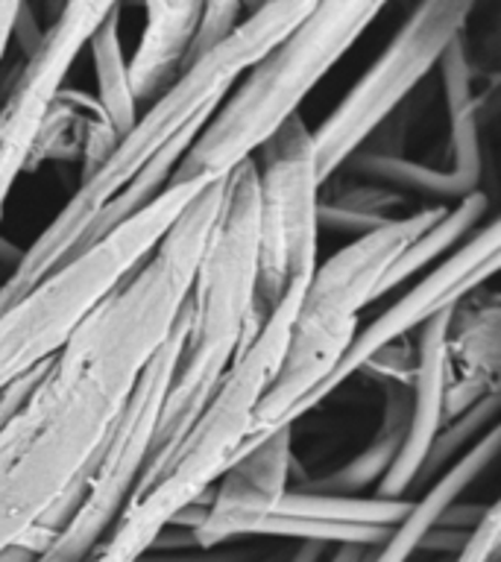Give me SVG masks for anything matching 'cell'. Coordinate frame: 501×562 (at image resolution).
I'll list each match as a JSON object with an SVG mask.
<instances>
[{
    "mask_svg": "<svg viewBox=\"0 0 501 562\" xmlns=\"http://www.w3.org/2000/svg\"><path fill=\"white\" fill-rule=\"evenodd\" d=\"M223 182L179 214L153 252L44 360L0 425V553L42 557L79 504L105 437L182 311Z\"/></svg>",
    "mask_w": 501,
    "mask_h": 562,
    "instance_id": "6da1fadb",
    "label": "cell"
},
{
    "mask_svg": "<svg viewBox=\"0 0 501 562\" xmlns=\"http://www.w3.org/2000/svg\"><path fill=\"white\" fill-rule=\"evenodd\" d=\"M314 3H264L255 7L241 21L226 42L214 47L209 56L191 61L179 74L174 86L138 114V121L123 135L103 165L94 173L79 179L77 191L65 202V209L51 220V226L35 237V244L21 252L18 267L0 284V314L38 288L51 272L79 252L82 237L97 220V214L118 196L153 158L182 138L188 132H200L223 97L232 91L237 77L249 70L264 53L297 30L308 18Z\"/></svg>",
    "mask_w": 501,
    "mask_h": 562,
    "instance_id": "7a4b0ae2",
    "label": "cell"
},
{
    "mask_svg": "<svg viewBox=\"0 0 501 562\" xmlns=\"http://www.w3.org/2000/svg\"><path fill=\"white\" fill-rule=\"evenodd\" d=\"M302 293L305 284L290 288L279 305L264 316L258 331L241 346L200 416L156 463L144 469L121 518L88 562H138L153 539L182 509L202 504V495H209L211 483L223 477L249 437L255 411L270 390L288 349L290 323Z\"/></svg>",
    "mask_w": 501,
    "mask_h": 562,
    "instance_id": "3957f363",
    "label": "cell"
},
{
    "mask_svg": "<svg viewBox=\"0 0 501 562\" xmlns=\"http://www.w3.org/2000/svg\"><path fill=\"white\" fill-rule=\"evenodd\" d=\"M258 184L253 161H244L223 179L218 217L211 223L191 290L185 299V337L174 378L167 386L149 463H156L182 437L209 404L232 360L264 316L255 302L258 290Z\"/></svg>",
    "mask_w": 501,
    "mask_h": 562,
    "instance_id": "277c9868",
    "label": "cell"
},
{
    "mask_svg": "<svg viewBox=\"0 0 501 562\" xmlns=\"http://www.w3.org/2000/svg\"><path fill=\"white\" fill-rule=\"evenodd\" d=\"M381 3H314L308 18L264 53L246 79L226 94L193 138L170 179L174 184H218L249 161L276 132L297 117L311 88L346 56L378 15Z\"/></svg>",
    "mask_w": 501,
    "mask_h": 562,
    "instance_id": "5b68a950",
    "label": "cell"
},
{
    "mask_svg": "<svg viewBox=\"0 0 501 562\" xmlns=\"http://www.w3.org/2000/svg\"><path fill=\"white\" fill-rule=\"evenodd\" d=\"M446 209L448 205H431L413 211L369 235L355 237L341 252L316 263L290 323L288 349L279 372L255 411L249 437L237 457L272 437L276 430L293 428L308 395L332 375L343 351L349 349L352 337L358 334L360 311L378 299V284L387 270L422 232H428L446 214Z\"/></svg>",
    "mask_w": 501,
    "mask_h": 562,
    "instance_id": "8992f818",
    "label": "cell"
},
{
    "mask_svg": "<svg viewBox=\"0 0 501 562\" xmlns=\"http://www.w3.org/2000/svg\"><path fill=\"white\" fill-rule=\"evenodd\" d=\"M211 188V184H209ZM205 184H174L0 314V393L38 369L147 258Z\"/></svg>",
    "mask_w": 501,
    "mask_h": 562,
    "instance_id": "52a82bcc",
    "label": "cell"
},
{
    "mask_svg": "<svg viewBox=\"0 0 501 562\" xmlns=\"http://www.w3.org/2000/svg\"><path fill=\"white\" fill-rule=\"evenodd\" d=\"M469 15L472 3L466 0H431L411 9L376 61L329 112L320 130L311 132L323 184L341 173V167L364 149L413 94V88L437 68L448 44L466 33Z\"/></svg>",
    "mask_w": 501,
    "mask_h": 562,
    "instance_id": "ba28073f",
    "label": "cell"
},
{
    "mask_svg": "<svg viewBox=\"0 0 501 562\" xmlns=\"http://www.w3.org/2000/svg\"><path fill=\"white\" fill-rule=\"evenodd\" d=\"M258 184V290L255 302L270 314L285 293L308 284L316 270L323 179L302 117H290L253 158Z\"/></svg>",
    "mask_w": 501,
    "mask_h": 562,
    "instance_id": "9c48e42d",
    "label": "cell"
},
{
    "mask_svg": "<svg viewBox=\"0 0 501 562\" xmlns=\"http://www.w3.org/2000/svg\"><path fill=\"white\" fill-rule=\"evenodd\" d=\"M182 337L185 305L176 316L167 340L158 346L147 369L141 372L138 384L114 422L112 434L105 437L100 454L94 457V465L88 472L74 516L35 562H88V557L97 551V544L103 542L114 521L121 518L126 501L147 469L162 404H165L176 358L182 349Z\"/></svg>",
    "mask_w": 501,
    "mask_h": 562,
    "instance_id": "30bf717a",
    "label": "cell"
},
{
    "mask_svg": "<svg viewBox=\"0 0 501 562\" xmlns=\"http://www.w3.org/2000/svg\"><path fill=\"white\" fill-rule=\"evenodd\" d=\"M112 3H68L47 30L33 56L18 68L7 100L0 103V220L18 176L26 173L35 135L51 109L53 97L65 88L70 65L88 44Z\"/></svg>",
    "mask_w": 501,
    "mask_h": 562,
    "instance_id": "8fae6325",
    "label": "cell"
},
{
    "mask_svg": "<svg viewBox=\"0 0 501 562\" xmlns=\"http://www.w3.org/2000/svg\"><path fill=\"white\" fill-rule=\"evenodd\" d=\"M452 307L437 314L420 328L416 342V369L411 381V416H408V434H404L402 451L396 457L393 469L385 474V481L376 486V498L408 501L413 483L420 477L422 463L428 457V448L439 428L446 425V331Z\"/></svg>",
    "mask_w": 501,
    "mask_h": 562,
    "instance_id": "7c38bea8",
    "label": "cell"
},
{
    "mask_svg": "<svg viewBox=\"0 0 501 562\" xmlns=\"http://www.w3.org/2000/svg\"><path fill=\"white\" fill-rule=\"evenodd\" d=\"M446 422L499 393L501 375V299H460L448 314L446 331Z\"/></svg>",
    "mask_w": 501,
    "mask_h": 562,
    "instance_id": "4fadbf2b",
    "label": "cell"
},
{
    "mask_svg": "<svg viewBox=\"0 0 501 562\" xmlns=\"http://www.w3.org/2000/svg\"><path fill=\"white\" fill-rule=\"evenodd\" d=\"M202 3H147L144 33L126 77L135 103L153 105L185 70Z\"/></svg>",
    "mask_w": 501,
    "mask_h": 562,
    "instance_id": "5bb4252c",
    "label": "cell"
},
{
    "mask_svg": "<svg viewBox=\"0 0 501 562\" xmlns=\"http://www.w3.org/2000/svg\"><path fill=\"white\" fill-rule=\"evenodd\" d=\"M293 472V428L276 430L237 457L205 504V516L270 513L288 492Z\"/></svg>",
    "mask_w": 501,
    "mask_h": 562,
    "instance_id": "9a60e30c",
    "label": "cell"
},
{
    "mask_svg": "<svg viewBox=\"0 0 501 562\" xmlns=\"http://www.w3.org/2000/svg\"><path fill=\"white\" fill-rule=\"evenodd\" d=\"M443 94H446L448 144L446 167L472 191H481V135H478V100L472 91V65L466 53V33L448 44L439 59Z\"/></svg>",
    "mask_w": 501,
    "mask_h": 562,
    "instance_id": "2e32d148",
    "label": "cell"
},
{
    "mask_svg": "<svg viewBox=\"0 0 501 562\" xmlns=\"http://www.w3.org/2000/svg\"><path fill=\"white\" fill-rule=\"evenodd\" d=\"M408 416H411V386L387 384L385 416L378 425L376 437L358 457L349 463L334 469L325 477L308 481L302 492H316V495H358L364 490H376L385 481V474L393 469L396 457L402 451L404 434H408Z\"/></svg>",
    "mask_w": 501,
    "mask_h": 562,
    "instance_id": "e0dca14e",
    "label": "cell"
},
{
    "mask_svg": "<svg viewBox=\"0 0 501 562\" xmlns=\"http://www.w3.org/2000/svg\"><path fill=\"white\" fill-rule=\"evenodd\" d=\"M88 50L94 61L97 77V103L112 123L118 140L135 126L138 121V103L132 97L130 77H126V59L121 47V7L112 3L105 18L94 26V33L88 35Z\"/></svg>",
    "mask_w": 501,
    "mask_h": 562,
    "instance_id": "ac0fdd59",
    "label": "cell"
},
{
    "mask_svg": "<svg viewBox=\"0 0 501 562\" xmlns=\"http://www.w3.org/2000/svg\"><path fill=\"white\" fill-rule=\"evenodd\" d=\"M346 165H349L352 176H360V179H367V182L372 184H385V188L399 193L413 191L439 202H460L464 196L475 193L469 184L460 182L455 173H448L443 167L425 165V161H413V158L396 156V153H369V149H358Z\"/></svg>",
    "mask_w": 501,
    "mask_h": 562,
    "instance_id": "d6986e66",
    "label": "cell"
},
{
    "mask_svg": "<svg viewBox=\"0 0 501 562\" xmlns=\"http://www.w3.org/2000/svg\"><path fill=\"white\" fill-rule=\"evenodd\" d=\"M487 209H490V200H487V193L483 191L469 193V196H464V200L455 202V205H448L446 214H443L428 232H422V235L396 258L393 267L387 270V276L381 279V284H378V296H385V293L396 290L402 281L411 279L413 272H420L422 267H428L431 261H437L439 255H446L460 237L469 235V232L487 217Z\"/></svg>",
    "mask_w": 501,
    "mask_h": 562,
    "instance_id": "ffe728a7",
    "label": "cell"
},
{
    "mask_svg": "<svg viewBox=\"0 0 501 562\" xmlns=\"http://www.w3.org/2000/svg\"><path fill=\"white\" fill-rule=\"evenodd\" d=\"M413 501L358 498V495H316V492L288 490L279 501L281 513L290 516L320 518L329 525L349 527H385L396 530L411 513Z\"/></svg>",
    "mask_w": 501,
    "mask_h": 562,
    "instance_id": "44dd1931",
    "label": "cell"
},
{
    "mask_svg": "<svg viewBox=\"0 0 501 562\" xmlns=\"http://www.w3.org/2000/svg\"><path fill=\"white\" fill-rule=\"evenodd\" d=\"M408 205V196L399 191H390L385 184H346L341 193L329 200L320 196V228H334L346 235H369L376 228L402 220L408 214L399 211Z\"/></svg>",
    "mask_w": 501,
    "mask_h": 562,
    "instance_id": "7402d4cb",
    "label": "cell"
},
{
    "mask_svg": "<svg viewBox=\"0 0 501 562\" xmlns=\"http://www.w3.org/2000/svg\"><path fill=\"white\" fill-rule=\"evenodd\" d=\"M496 413H499V393L487 395L481 402L469 407L466 413H460L457 419L446 422L439 434L434 437L428 448V457H425V463H422V472L413 483V490H428V481L434 477L437 481L439 474L446 472L448 463H452V457L460 454V448L475 437V434H481L483 428H490L496 425Z\"/></svg>",
    "mask_w": 501,
    "mask_h": 562,
    "instance_id": "603a6c76",
    "label": "cell"
},
{
    "mask_svg": "<svg viewBox=\"0 0 501 562\" xmlns=\"http://www.w3.org/2000/svg\"><path fill=\"white\" fill-rule=\"evenodd\" d=\"M244 7L241 3H202L200 21H197V33L191 38V47H188V59H185V68L191 65V61L202 59V56H209L214 47L226 42L229 35L235 33L241 21H244Z\"/></svg>",
    "mask_w": 501,
    "mask_h": 562,
    "instance_id": "cb8c5ba5",
    "label": "cell"
},
{
    "mask_svg": "<svg viewBox=\"0 0 501 562\" xmlns=\"http://www.w3.org/2000/svg\"><path fill=\"white\" fill-rule=\"evenodd\" d=\"M501 542V507L499 504H490L483 518L478 521L466 544L455 553L452 562H492L496 553H499Z\"/></svg>",
    "mask_w": 501,
    "mask_h": 562,
    "instance_id": "d4e9b609",
    "label": "cell"
},
{
    "mask_svg": "<svg viewBox=\"0 0 501 562\" xmlns=\"http://www.w3.org/2000/svg\"><path fill=\"white\" fill-rule=\"evenodd\" d=\"M264 553L258 548L218 544V548H191V551H147L138 562H258Z\"/></svg>",
    "mask_w": 501,
    "mask_h": 562,
    "instance_id": "484cf974",
    "label": "cell"
},
{
    "mask_svg": "<svg viewBox=\"0 0 501 562\" xmlns=\"http://www.w3.org/2000/svg\"><path fill=\"white\" fill-rule=\"evenodd\" d=\"M483 513H487V507H475V504H448L443 513H439L437 518V527H448V530H475L478 527V521L483 518Z\"/></svg>",
    "mask_w": 501,
    "mask_h": 562,
    "instance_id": "4316f807",
    "label": "cell"
},
{
    "mask_svg": "<svg viewBox=\"0 0 501 562\" xmlns=\"http://www.w3.org/2000/svg\"><path fill=\"white\" fill-rule=\"evenodd\" d=\"M21 3H0V61L12 42V30H15V15Z\"/></svg>",
    "mask_w": 501,
    "mask_h": 562,
    "instance_id": "83f0119b",
    "label": "cell"
},
{
    "mask_svg": "<svg viewBox=\"0 0 501 562\" xmlns=\"http://www.w3.org/2000/svg\"><path fill=\"white\" fill-rule=\"evenodd\" d=\"M332 544H323V542H302L297 551L288 553V560L285 562H323V557L329 553Z\"/></svg>",
    "mask_w": 501,
    "mask_h": 562,
    "instance_id": "f1b7e54d",
    "label": "cell"
},
{
    "mask_svg": "<svg viewBox=\"0 0 501 562\" xmlns=\"http://www.w3.org/2000/svg\"><path fill=\"white\" fill-rule=\"evenodd\" d=\"M367 548H358V544H337V551L329 557V562H360Z\"/></svg>",
    "mask_w": 501,
    "mask_h": 562,
    "instance_id": "f546056e",
    "label": "cell"
},
{
    "mask_svg": "<svg viewBox=\"0 0 501 562\" xmlns=\"http://www.w3.org/2000/svg\"><path fill=\"white\" fill-rule=\"evenodd\" d=\"M38 560V553L33 548H26V544H15V548H9L7 553H0V562H35Z\"/></svg>",
    "mask_w": 501,
    "mask_h": 562,
    "instance_id": "4dcf8cb0",
    "label": "cell"
},
{
    "mask_svg": "<svg viewBox=\"0 0 501 562\" xmlns=\"http://www.w3.org/2000/svg\"><path fill=\"white\" fill-rule=\"evenodd\" d=\"M288 553H290V551H276V553H264V557H261V560H258V562H285V560H288Z\"/></svg>",
    "mask_w": 501,
    "mask_h": 562,
    "instance_id": "1f68e13d",
    "label": "cell"
}]
</instances>
